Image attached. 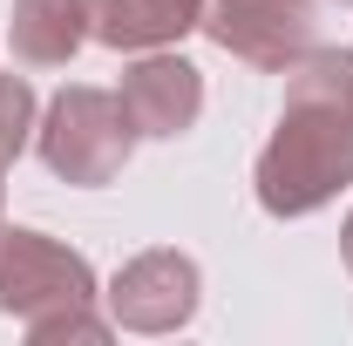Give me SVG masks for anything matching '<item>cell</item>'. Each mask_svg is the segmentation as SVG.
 <instances>
[{
  "label": "cell",
  "mask_w": 353,
  "mask_h": 346,
  "mask_svg": "<svg viewBox=\"0 0 353 346\" xmlns=\"http://www.w3.org/2000/svg\"><path fill=\"white\" fill-rule=\"evenodd\" d=\"M34 150H41L48 176H61V183H75V190H102V183H116L123 163H130L136 123H130V109H123V95L75 82V88H61L41 109Z\"/></svg>",
  "instance_id": "7a4b0ae2"
},
{
  "label": "cell",
  "mask_w": 353,
  "mask_h": 346,
  "mask_svg": "<svg viewBox=\"0 0 353 346\" xmlns=\"http://www.w3.org/2000/svg\"><path fill=\"white\" fill-rule=\"evenodd\" d=\"M7 41L28 68H68L75 48L88 41V7L82 0H14Z\"/></svg>",
  "instance_id": "ba28073f"
},
{
  "label": "cell",
  "mask_w": 353,
  "mask_h": 346,
  "mask_svg": "<svg viewBox=\"0 0 353 346\" xmlns=\"http://www.w3.org/2000/svg\"><path fill=\"white\" fill-rule=\"evenodd\" d=\"M123 109H130L136 136H157V143H176L183 130H197V116H204V75L170 54V48H150L143 61L123 68Z\"/></svg>",
  "instance_id": "8992f818"
},
{
  "label": "cell",
  "mask_w": 353,
  "mask_h": 346,
  "mask_svg": "<svg viewBox=\"0 0 353 346\" xmlns=\"http://www.w3.org/2000/svg\"><path fill=\"white\" fill-rule=\"evenodd\" d=\"M265 217H312L353 183V54L312 48L285 68V109L259 150Z\"/></svg>",
  "instance_id": "6da1fadb"
},
{
  "label": "cell",
  "mask_w": 353,
  "mask_h": 346,
  "mask_svg": "<svg viewBox=\"0 0 353 346\" xmlns=\"http://www.w3.org/2000/svg\"><path fill=\"white\" fill-rule=\"evenodd\" d=\"M34 136V88L0 68V163H14Z\"/></svg>",
  "instance_id": "9c48e42d"
},
{
  "label": "cell",
  "mask_w": 353,
  "mask_h": 346,
  "mask_svg": "<svg viewBox=\"0 0 353 346\" xmlns=\"http://www.w3.org/2000/svg\"><path fill=\"white\" fill-rule=\"evenodd\" d=\"M0 170H7V163H0ZM0 190H7V183H0Z\"/></svg>",
  "instance_id": "7c38bea8"
},
{
  "label": "cell",
  "mask_w": 353,
  "mask_h": 346,
  "mask_svg": "<svg viewBox=\"0 0 353 346\" xmlns=\"http://www.w3.org/2000/svg\"><path fill=\"white\" fill-rule=\"evenodd\" d=\"M109 333H116V319H102V312H95V305H82V312H54V319H34V326H28V340L34 346H54V340H109Z\"/></svg>",
  "instance_id": "30bf717a"
},
{
  "label": "cell",
  "mask_w": 353,
  "mask_h": 346,
  "mask_svg": "<svg viewBox=\"0 0 353 346\" xmlns=\"http://www.w3.org/2000/svg\"><path fill=\"white\" fill-rule=\"evenodd\" d=\"M224 54L252 61L265 75H285L299 54H312V0H204L197 21Z\"/></svg>",
  "instance_id": "277c9868"
},
{
  "label": "cell",
  "mask_w": 353,
  "mask_h": 346,
  "mask_svg": "<svg viewBox=\"0 0 353 346\" xmlns=\"http://www.w3.org/2000/svg\"><path fill=\"white\" fill-rule=\"evenodd\" d=\"M82 305H95V265L82 252L28 224H0V312L7 319L34 326V319L82 312Z\"/></svg>",
  "instance_id": "3957f363"
},
{
  "label": "cell",
  "mask_w": 353,
  "mask_h": 346,
  "mask_svg": "<svg viewBox=\"0 0 353 346\" xmlns=\"http://www.w3.org/2000/svg\"><path fill=\"white\" fill-rule=\"evenodd\" d=\"M340 258H347V272H353V211H347V224H340Z\"/></svg>",
  "instance_id": "8fae6325"
},
{
  "label": "cell",
  "mask_w": 353,
  "mask_h": 346,
  "mask_svg": "<svg viewBox=\"0 0 353 346\" xmlns=\"http://www.w3.org/2000/svg\"><path fill=\"white\" fill-rule=\"evenodd\" d=\"M197 292H204V272L190 252H136L116 278H109V319L130 326V333H176L197 319Z\"/></svg>",
  "instance_id": "5b68a950"
},
{
  "label": "cell",
  "mask_w": 353,
  "mask_h": 346,
  "mask_svg": "<svg viewBox=\"0 0 353 346\" xmlns=\"http://www.w3.org/2000/svg\"><path fill=\"white\" fill-rule=\"evenodd\" d=\"M82 7H88V41L116 48V54L176 48L204 21V0H82Z\"/></svg>",
  "instance_id": "52a82bcc"
}]
</instances>
